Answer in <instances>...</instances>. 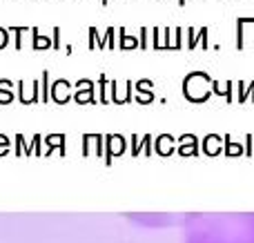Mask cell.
<instances>
[{"instance_id":"cell-1","label":"cell","mask_w":254,"mask_h":243,"mask_svg":"<svg viewBox=\"0 0 254 243\" xmlns=\"http://www.w3.org/2000/svg\"><path fill=\"white\" fill-rule=\"evenodd\" d=\"M183 243H254V212L185 214Z\"/></svg>"}]
</instances>
